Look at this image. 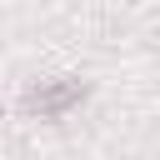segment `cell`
Instances as JSON below:
<instances>
[{
	"mask_svg": "<svg viewBox=\"0 0 160 160\" xmlns=\"http://www.w3.org/2000/svg\"><path fill=\"white\" fill-rule=\"evenodd\" d=\"M85 90L80 85H55V90H35L30 95V110H65L70 100H80Z\"/></svg>",
	"mask_w": 160,
	"mask_h": 160,
	"instance_id": "cell-1",
	"label": "cell"
}]
</instances>
